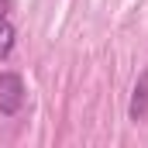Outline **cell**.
I'll list each match as a JSON object with an SVG mask.
<instances>
[{"label":"cell","instance_id":"cell-1","mask_svg":"<svg viewBox=\"0 0 148 148\" xmlns=\"http://www.w3.org/2000/svg\"><path fill=\"white\" fill-rule=\"evenodd\" d=\"M24 100H28L24 79H21L17 73H0V114H3V117L21 114Z\"/></svg>","mask_w":148,"mask_h":148},{"label":"cell","instance_id":"cell-2","mask_svg":"<svg viewBox=\"0 0 148 148\" xmlns=\"http://www.w3.org/2000/svg\"><path fill=\"white\" fill-rule=\"evenodd\" d=\"M145 114H148V69H141L138 83H134V90H131V107H127V117L138 124Z\"/></svg>","mask_w":148,"mask_h":148},{"label":"cell","instance_id":"cell-3","mask_svg":"<svg viewBox=\"0 0 148 148\" xmlns=\"http://www.w3.org/2000/svg\"><path fill=\"white\" fill-rule=\"evenodd\" d=\"M14 41H17V31H14V24L3 17V21H0V62L14 52Z\"/></svg>","mask_w":148,"mask_h":148},{"label":"cell","instance_id":"cell-4","mask_svg":"<svg viewBox=\"0 0 148 148\" xmlns=\"http://www.w3.org/2000/svg\"><path fill=\"white\" fill-rule=\"evenodd\" d=\"M7 10H10V0H0V21L7 17Z\"/></svg>","mask_w":148,"mask_h":148}]
</instances>
